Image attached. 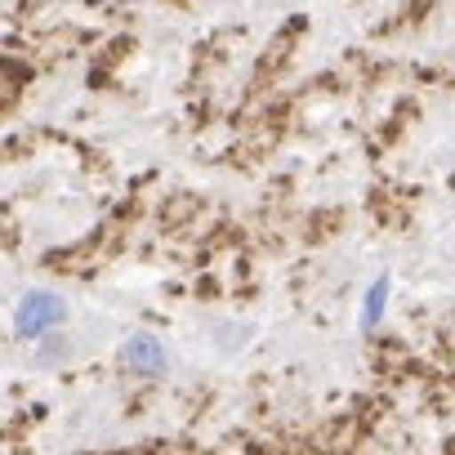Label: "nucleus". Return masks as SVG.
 Instances as JSON below:
<instances>
[{
	"instance_id": "f257e3e1",
	"label": "nucleus",
	"mask_w": 455,
	"mask_h": 455,
	"mask_svg": "<svg viewBox=\"0 0 455 455\" xmlns=\"http://www.w3.org/2000/svg\"><path fill=\"white\" fill-rule=\"evenodd\" d=\"M59 317H63L59 299H50V295H32V299H23V331H28V335H36L41 326H50V322H59Z\"/></svg>"
}]
</instances>
